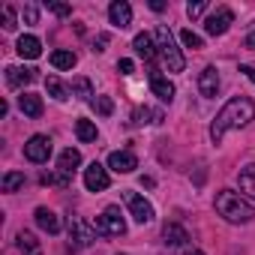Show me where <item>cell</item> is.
Returning a JSON list of instances; mask_svg holds the SVG:
<instances>
[{
    "label": "cell",
    "instance_id": "cell-1",
    "mask_svg": "<svg viewBox=\"0 0 255 255\" xmlns=\"http://www.w3.org/2000/svg\"><path fill=\"white\" fill-rule=\"evenodd\" d=\"M252 120H255V102L246 99V96H234V99H228L222 105V111L210 123V138L219 144L228 129H243V126H249Z\"/></svg>",
    "mask_w": 255,
    "mask_h": 255
},
{
    "label": "cell",
    "instance_id": "cell-2",
    "mask_svg": "<svg viewBox=\"0 0 255 255\" xmlns=\"http://www.w3.org/2000/svg\"><path fill=\"white\" fill-rule=\"evenodd\" d=\"M216 213L231 225H246V222L255 219V207L234 189H219L216 192Z\"/></svg>",
    "mask_w": 255,
    "mask_h": 255
},
{
    "label": "cell",
    "instance_id": "cell-3",
    "mask_svg": "<svg viewBox=\"0 0 255 255\" xmlns=\"http://www.w3.org/2000/svg\"><path fill=\"white\" fill-rule=\"evenodd\" d=\"M153 39H156V51H159V57L165 60L168 72H183L186 60H183L180 48L174 45V36H171V30H168L165 24H159V27H156V33H153Z\"/></svg>",
    "mask_w": 255,
    "mask_h": 255
},
{
    "label": "cell",
    "instance_id": "cell-4",
    "mask_svg": "<svg viewBox=\"0 0 255 255\" xmlns=\"http://www.w3.org/2000/svg\"><path fill=\"white\" fill-rule=\"evenodd\" d=\"M93 228H96V234H111V237H120V234H126V219L120 216V207H105L102 210V216H96L93 219Z\"/></svg>",
    "mask_w": 255,
    "mask_h": 255
},
{
    "label": "cell",
    "instance_id": "cell-5",
    "mask_svg": "<svg viewBox=\"0 0 255 255\" xmlns=\"http://www.w3.org/2000/svg\"><path fill=\"white\" fill-rule=\"evenodd\" d=\"M123 201H126V207H129V213H132L135 222L144 225V222L153 219V204L144 195H138V192H123Z\"/></svg>",
    "mask_w": 255,
    "mask_h": 255
},
{
    "label": "cell",
    "instance_id": "cell-6",
    "mask_svg": "<svg viewBox=\"0 0 255 255\" xmlns=\"http://www.w3.org/2000/svg\"><path fill=\"white\" fill-rule=\"evenodd\" d=\"M234 24V12L228 9V6H219L213 15H207V21H204V30L210 33V36H222L228 27Z\"/></svg>",
    "mask_w": 255,
    "mask_h": 255
},
{
    "label": "cell",
    "instance_id": "cell-7",
    "mask_svg": "<svg viewBox=\"0 0 255 255\" xmlns=\"http://www.w3.org/2000/svg\"><path fill=\"white\" fill-rule=\"evenodd\" d=\"M108 183H111V177H108V168H105V165L90 162V165L84 168V186H87L90 192H102V189H108Z\"/></svg>",
    "mask_w": 255,
    "mask_h": 255
},
{
    "label": "cell",
    "instance_id": "cell-8",
    "mask_svg": "<svg viewBox=\"0 0 255 255\" xmlns=\"http://www.w3.org/2000/svg\"><path fill=\"white\" fill-rule=\"evenodd\" d=\"M24 156L30 162H48V156H51V138L48 135H33L24 144Z\"/></svg>",
    "mask_w": 255,
    "mask_h": 255
},
{
    "label": "cell",
    "instance_id": "cell-9",
    "mask_svg": "<svg viewBox=\"0 0 255 255\" xmlns=\"http://www.w3.org/2000/svg\"><path fill=\"white\" fill-rule=\"evenodd\" d=\"M69 240L72 246H90L96 240V228L87 225L84 219H69Z\"/></svg>",
    "mask_w": 255,
    "mask_h": 255
},
{
    "label": "cell",
    "instance_id": "cell-10",
    "mask_svg": "<svg viewBox=\"0 0 255 255\" xmlns=\"http://www.w3.org/2000/svg\"><path fill=\"white\" fill-rule=\"evenodd\" d=\"M108 168L117 171V174H129V171L138 168V159H135L132 150H114V153L108 156Z\"/></svg>",
    "mask_w": 255,
    "mask_h": 255
},
{
    "label": "cell",
    "instance_id": "cell-11",
    "mask_svg": "<svg viewBox=\"0 0 255 255\" xmlns=\"http://www.w3.org/2000/svg\"><path fill=\"white\" fill-rule=\"evenodd\" d=\"M108 18H111V24L114 27H129L132 24V6L126 3V0H114V3L108 6Z\"/></svg>",
    "mask_w": 255,
    "mask_h": 255
},
{
    "label": "cell",
    "instance_id": "cell-12",
    "mask_svg": "<svg viewBox=\"0 0 255 255\" xmlns=\"http://www.w3.org/2000/svg\"><path fill=\"white\" fill-rule=\"evenodd\" d=\"M30 81H36V69H30V66H6V84L9 87H24Z\"/></svg>",
    "mask_w": 255,
    "mask_h": 255
},
{
    "label": "cell",
    "instance_id": "cell-13",
    "mask_svg": "<svg viewBox=\"0 0 255 255\" xmlns=\"http://www.w3.org/2000/svg\"><path fill=\"white\" fill-rule=\"evenodd\" d=\"M198 90H201V96H207V99L216 96V90H219V72H216V66L201 69V75H198Z\"/></svg>",
    "mask_w": 255,
    "mask_h": 255
},
{
    "label": "cell",
    "instance_id": "cell-14",
    "mask_svg": "<svg viewBox=\"0 0 255 255\" xmlns=\"http://www.w3.org/2000/svg\"><path fill=\"white\" fill-rule=\"evenodd\" d=\"M132 48L138 51V57H144L147 63H153V57H156V39L150 33H138L132 39Z\"/></svg>",
    "mask_w": 255,
    "mask_h": 255
},
{
    "label": "cell",
    "instance_id": "cell-15",
    "mask_svg": "<svg viewBox=\"0 0 255 255\" xmlns=\"http://www.w3.org/2000/svg\"><path fill=\"white\" fill-rule=\"evenodd\" d=\"M150 90H153L162 102H171V99H174V84H171L168 78H162L156 69L150 72Z\"/></svg>",
    "mask_w": 255,
    "mask_h": 255
},
{
    "label": "cell",
    "instance_id": "cell-16",
    "mask_svg": "<svg viewBox=\"0 0 255 255\" xmlns=\"http://www.w3.org/2000/svg\"><path fill=\"white\" fill-rule=\"evenodd\" d=\"M18 108H21V114L24 117H42V96H36V93H21L18 96Z\"/></svg>",
    "mask_w": 255,
    "mask_h": 255
},
{
    "label": "cell",
    "instance_id": "cell-17",
    "mask_svg": "<svg viewBox=\"0 0 255 255\" xmlns=\"http://www.w3.org/2000/svg\"><path fill=\"white\" fill-rule=\"evenodd\" d=\"M36 225L42 228V231H48V234H57L60 231V219H57V213L54 210H48V207H36Z\"/></svg>",
    "mask_w": 255,
    "mask_h": 255
},
{
    "label": "cell",
    "instance_id": "cell-18",
    "mask_svg": "<svg viewBox=\"0 0 255 255\" xmlns=\"http://www.w3.org/2000/svg\"><path fill=\"white\" fill-rule=\"evenodd\" d=\"M15 51H18L21 57H27V60H36V57L42 54V42H39L36 36H30V33H27V36H21V39H18Z\"/></svg>",
    "mask_w": 255,
    "mask_h": 255
},
{
    "label": "cell",
    "instance_id": "cell-19",
    "mask_svg": "<svg viewBox=\"0 0 255 255\" xmlns=\"http://www.w3.org/2000/svg\"><path fill=\"white\" fill-rule=\"evenodd\" d=\"M162 240H165V246H183V243L189 240V234H186V228H183V225L168 222V225L162 228Z\"/></svg>",
    "mask_w": 255,
    "mask_h": 255
},
{
    "label": "cell",
    "instance_id": "cell-20",
    "mask_svg": "<svg viewBox=\"0 0 255 255\" xmlns=\"http://www.w3.org/2000/svg\"><path fill=\"white\" fill-rule=\"evenodd\" d=\"M237 183H240V192H243L246 198H252V201H255V162H252V165H246V168H240Z\"/></svg>",
    "mask_w": 255,
    "mask_h": 255
},
{
    "label": "cell",
    "instance_id": "cell-21",
    "mask_svg": "<svg viewBox=\"0 0 255 255\" xmlns=\"http://www.w3.org/2000/svg\"><path fill=\"white\" fill-rule=\"evenodd\" d=\"M78 165H81V153H78L75 147H66V150L60 153V159H57V171H63V174H72Z\"/></svg>",
    "mask_w": 255,
    "mask_h": 255
},
{
    "label": "cell",
    "instance_id": "cell-22",
    "mask_svg": "<svg viewBox=\"0 0 255 255\" xmlns=\"http://www.w3.org/2000/svg\"><path fill=\"white\" fill-rule=\"evenodd\" d=\"M162 120H165V117H162L159 108H147V105H144V108H135V111H132V123H135V126H144V123H162Z\"/></svg>",
    "mask_w": 255,
    "mask_h": 255
},
{
    "label": "cell",
    "instance_id": "cell-23",
    "mask_svg": "<svg viewBox=\"0 0 255 255\" xmlns=\"http://www.w3.org/2000/svg\"><path fill=\"white\" fill-rule=\"evenodd\" d=\"M15 243H18L21 255H42V246H39V240H36V237H33L30 231H18Z\"/></svg>",
    "mask_w": 255,
    "mask_h": 255
},
{
    "label": "cell",
    "instance_id": "cell-24",
    "mask_svg": "<svg viewBox=\"0 0 255 255\" xmlns=\"http://www.w3.org/2000/svg\"><path fill=\"white\" fill-rule=\"evenodd\" d=\"M45 90H48L57 102H66V99H69V87H66L60 78H54V75H48V78H45Z\"/></svg>",
    "mask_w": 255,
    "mask_h": 255
},
{
    "label": "cell",
    "instance_id": "cell-25",
    "mask_svg": "<svg viewBox=\"0 0 255 255\" xmlns=\"http://www.w3.org/2000/svg\"><path fill=\"white\" fill-rule=\"evenodd\" d=\"M75 135H78V141H96V123L93 120H78L75 123Z\"/></svg>",
    "mask_w": 255,
    "mask_h": 255
},
{
    "label": "cell",
    "instance_id": "cell-26",
    "mask_svg": "<svg viewBox=\"0 0 255 255\" xmlns=\"http://www.w3.org/2000/svg\"><path fill=\"white\" fill-rule=\"evenodd\" d=\"M51 66L54 69H72L75 66V54L72 51H54L51 54Z\"/></svg>",
    "mask_w": 255,
    "mask_h": 255
},
{
    "label": "cell",
    "instance_id": "cell-27",
    "mask_svg": "<svg viewBox=\"0 0 255 255\" xmlns=\"http://www.w3.org/2000/svg\"><path fill=\"white\" fill-rule=\"evenodd\" d=\"M72 96H78V99H90V96H93L90 81H87V78H72ZM90 102H93V99H90Z\"/></svg>",
    "mask_w": 255,
    "mask_h": 255
},
{
    "label": "cell",
    "instance_id": "cell-28",
    "mask_svg": "<svg viewBox=\"0 0 255 255\" xmlns=\"http://www.w3.org/2000/svg\"><path fill=\"white\" fill-rule=\"evenodd\" d=\"M21 186H24V174H21V171L3 174V192H18Z\"/></svg>",
    "mask_w": 255,
    "mask_h": 255
},
{
    "label": "cell",
    "instance_id": "cell-29",
    "mask_svg": "<svg viewBox=\"0 0 255 255\" xmlns=\"http://www.w3.org/2000/svg\"><path fill=\"white\" fill-rule=\"evenodd\" d=\"M93 108H96V114H102V117H108V114L114 111V102H111L108 96H96V99H93Z\"/></svg>",
    "mask_w": 255,
    "mask_h": 255
},
{
    "label": "cell",
    "instance_id": "cell-30",
    "mask_svg": "<svg viewBox=\"0 0 255 255\" xmlns=\"http://www.w3.org/2000/svg\"><path fill=\"white\" fill-rule=\"evenodd\" d=\"M180 39H183V45H186V48H204V39H201L198 33H192V30H183V33H180Z\"/></svg>",
    "mask_w": 255,
    "mask_h": 255
},
{
    "label": "cell",
    "instance_id": "cell-31",
    "mask_svg": "<svg viewBox=\"0 0 255 255\" xmlns=\"http://www.w3.org/2000/svg\"><path fill=\"white\" fill-rule=\"evenodd\" d=\"M3 27L6 30H15L18 24H15V9L12 6H3Z\"/></svg>",
    "mask_w": 255,
    "mask_h": 255
},
{
    "label": "cell",
    "instance_id": "cell-32",
    "mask_svg": "<svg viewBox=\"0 0 255 255\" xmlns=\"http://www.w3.org/2000/svg\"><path fill=\"white\" fill-rule=\"evenodd\" d=\"M204 9H207V3H204V0H195V3H189V6H186V15H189V18H198Z\"/></svg>",
    "mask_w": 255,
    "mask_h": 255
},
{
    "label": "cell",
    "instance_id": "cell-33",
    "mask_svg": "<svg viewBox=\"0 0 255 255\" xmlns=\"http://www.w3.org/2000/svg\"><path fill=\"white\" fill-rule=\"evenodd\" d=\"M132 69H135V63H132L129 57H123V60H117V72H120V75H132Z\"/></svg>",
    "mask_w": 255,
    "mask_h": 255
},
{
    "label": "cell",
    "instance_id": "cell-34",
    "mask_svg": "<svg viewBox=\"0 0 255 255\" xmlns=\"http://www.w3.org/2000/svg\"><path fill=\"white\" fill-rule=\"evenodd\" d=\"M24 21H27V24H36V21H39V9H36L33 3L24 6Z\"/></svg>",
    "mask_w": 255,
    "mask_h": 255
},
{
    "label": "cell",
    "instance_id": "cell-35",
    "mask_svg": "<svg viewBox=\"0 0 255 255\" xmlns=\"http://www.w3.org/2000/svg\"><path fill=\"white\" fill-rule=\"evenodd\" d=\"M48 9H51V12H54V15H60V18H66V15H69V12H72V9H69V6H66V3H48Z\"/></svg>",
    "mask_w": 255,
    "mask_h": 255
},
{
    "label": "cell",
    "instance_id": "cell-36",
    "mask_svg": "<svg viewBox=\"0 0 255 255\" xmlns=\"http://www.w3.org/2000/svg\"><path fill=\"white\" fill-rule=\"evenodd\" d=\"M102 45H108V33H102V36H99V39L93 42V51H105Z\"/></svg>",
    "mask_w": 255,
    "mask_h": 255
},
{
    "label": "cell",
    "instance_id": "cell-37",
    "mask_svg": "<svg viewBox=\"0 0 255 255\" xmlns=\"http://www.w3.org/2000/svg\"><path fill=\"white\" fill-rule=\"evenodd\" d=\"M240 72H243V75H246V78L255 84V66H240Z\"/></svg>",
    "mask_w": 255,
    "mask_h": 255
},
{
    "label": "cell",
    "instance_id": "cell-38",
    "mask_svg": "<svg viewBox=\"0 0 255 255\" xmlns=\"http://www.w3.org/2000/svg\"><path fill=\"white\" fill-rule=\"evenodd\" d=\"M150 9H153V12H162L165 3H162V0H150Z\"/></svg>",
    "mask_w": 255,
    "mask_h": 255
},
{
    "label": "cell",
    "instance_id": "cell-39",
    "mask_svg": "<svg viewBox=\"0 0 255 255\" xmlns=\"http://www.w3.org/2000/svg\"><path fill=\"white\" fill-rule=\"evenodd\" d=\"M246 48H252V51H255V30H252L249 36H246Z\"/></svg>",
    "mask_w": 255,
    "mask_h": 255
},
{
    "label": "cell",
    "instance_id": "cell-40",
    "mask_svg": "<svg viewBox=\"0 0 255 255\" xmlns=\"http://www.w3.org/2000/svg\"><path fill=\"white\" fill-rule=\"evenodd\" d=\"M183 255H204V252H201V249H186Z\"/></svg>",
    "mask_w": 255,
    "mask_h": 255
}]
</instances>
